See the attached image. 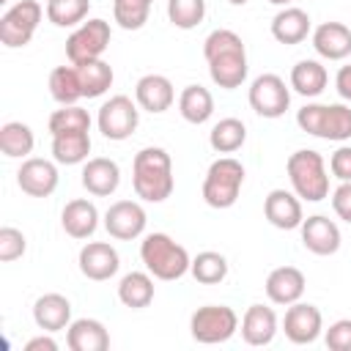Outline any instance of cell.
<instances>
[{
	"mask_svg": "<svg viewBox=\"0 0 351 351\" xmlns=\"http://www.w3.org/2000/svg\"><path fill=\"white\" fill-rule=\"evenodd\" d=\"M132 186L137 197L148 203H162L173 195L176 178H173V159L165 148L148 145L134 154L132 162Z\"/></svg>",
	"mask_w": 351,
	"mask_h": 351,
	"instance_id": "6da1fadb",
	"label": "cell"
},
{
	"mask_svg": "<svg viewBox=\"0 0 351 351\" xmlns=\"http://www.w3.org/2000/svg\"><path fill=\"white\" fill-rule=\"evenodd\" d=\"M140 258L156 280H181L192 266L189 252L167 233H148L140 244Z\"/></svg>",
	"mask_w": 351,
	"mask_h": 351,
	"instance_id": "7a4b0ae2",
	"label": "cell"
},
{
	"mask_svg": "<svg viewBox=\"0 0 351 351\" xmlns=\"http://www.w3.org/2000/svg\"><path fill=\"white\" fill-rule=\"evenodd\" d=\"M285 170H288L293 192L299 197H304L307 203H318L329 195V173H326V162L318 151H313V148L293 151L288 156Z\"/></svg>",
	"mask_w": 351,
	"mask_h": 351,
	"instance_id": "3957f363",
	"label": "cell"
},
{
	"mask_svg": "<svg viewBox=\"0 0 351 351\" xmlns=\"http://www.w3.org/2000/svg\"><path fill=\"white\" fill-rule=\"evenodd\" d=\"M244 184V165L233 156H219L211 162L206 181H203V200L211 208H230L239 200Z\"/></svg>",
	"mask_w": 351,
	"mask_h": 351,
	"instance_id": "277c9868",
	"label": "cell"
},
{
	"mask_svg": "<svg viewBox=\"0 0 351 351\" xmlns=\"http://www.w3.org/2000/svg\"><path fill=\"white\" fill-rule=\"evenodd\" d=\"M236 329H239V315L228 304H203L189 318V332L203 346L225 343L236 335Z\"/></svg>",
	"mask_w": 351,
	"mask_h": 351,
	"instance_id": "5b68a950",
	"label": "cell"
},
{
	"mask_svg": "<svg viewBox=\"0 0 351 351\" xmlns=\"http://www.w3.org/2000/svg\"><path fill=\"white\" fill-rule=\"evenodd\" d=\"M44 16V8L38 0H19L0 16V41L11 49L30 44L38 22Z\"/></svg>",
	"mask_w": 351,
	"mask_h": 351,
	"instance_id": "8992f818",
	"label": "cell"
},
{
	"mask_svg": "<svg viewBox=\"0 0 351 351\" xmlns=\"http://www.w3.org/2000/svg\"><path fill=\"white\" fill-rule=\"evenodd\" d=\"M96 123H99V132H101L107 140L121 143V140H126V137L134 134V129H137V123H140V110H137V104H134L129 96L118 93V96H110V99L99 107Z\"/></svg>",
	"mask_w": 351,
	"mask_h": 351,
	"instance_id": "52a82bcc",
	"label": "cell"
},
{
	"mask_svg": "<svg viewBox=\"0 0 351 351\" xmlns=\"http://www.w3.org/2000/svg\"><path fill=\"white\" fill-rule=\"evenodd\" d=\"M110 22L107 19H88L82 22L66 41V55L74 66H82L88 60H96L110 47Z\"/></svg>",
	"mask_w": 351,
	"mask_h": 351,
	"instance_id": "ba28073f",
	"label": "cell"
},
{
	"mask_svg": "<svg viewBox=\"0 0 351 351\" xmlns=\"http://www.w3.org/2000/svg\"><path fill=\"white\" fill-rule=\"evenodd\" d=\"M250 107L261 118H280L291 107V90L280 74H261L250 85Z\"/></svg>",
	"mask_w": 351,
	"mask_h": 351,
	"instance_id": "9c48e42d",
	"label": "cell"
},
{
	"mask_svg": "<svg viewBox=\"0 0 351 351\" xmlns=\"http://www.w3.org/2000/svg\"><path fill=\"white\" fill-rule=\"evenodd\" d=\"M145 222H148L145 208L137 200H115L104 211V228L118 241H132V239L143 236Z\"/></svg>",
	"mask_w": 351,
	"mask_h": 351,
	"instance_id": "30bf717a",
	"label": "cell"
},
{
	"mask_svg": "<svg viewBox=\"0 0 351 351\" xmlns=\"http://www.w3.org/2000/svg\"><path fill=\"white\" fill-rule=\"evenodd\" d=\"M324 329V315L315 304H304V302H293L288 304L285 310V318H282V332L291 343L296 346H310L318 340Z\"/></svg>",
	"mask_w": 351,
	"mask_h": 351,
	"instance_id": "8fae6325",
	"label": "cell"
},
{
	"mask_svg": "<svg viewBox=\"0 0 351 351\" xmlns=\"http://www.w3.org/2000/svg\"><path fill=\"white\" fill-rule=\"evenodd\" d=\"M16 184L30 197H49L58 189V167L49 159L30 156L16 170Z\"/></svg>",
	"mask_w": 351,
	"mask_h": 351,
	"instance_id": "7c38bea8",
	"label": "cell"
},
{
	"mask_svg": "<svg viewBox=\"0 0 351 351\" xmlns=\"http://www.w3.org/2000/svg\"><path fill=\"white\" fill-rule=\"evenodd\" d=\"M80 271L93 280V282H101V280H110L118 266H121V258H118V250L107 241H88L82 250H80Z\"/></svg>",
	"mask_w": 351,
	"mask_h": 351,
	"instance_id": "4fadbf2b",
	"label": "cell"
},
{
	"mask_svg": "<svg viewBox=\"0 0 351 351\" xmlns=\"http://www.w3.org/2000/svg\"><path fill=\"white\" fill-rule=\"evenodd\" d=\"M263 214L280 230H293V228H302V222H304L299 195H293L288 189H271L263 200Z\"/></svg>",
	"mask_w": 351,
	"mask_h": 351,
	"instance_id": "5bb4252c",
	"label": "cell"
},
{
	"mask_svg": "<svg viewBox=\"0 0 351 351\" xmlns=\"http://www.w3.org/2000/svg\"><path fill=\"white\" fill-rule=\"evenodd\" d=\"M302 244L313 255H335L340 250V228L329 217L313 214L302 222Z\"/></svg>",
	"mask_w": 351,
	"mask_h": 351,
	"instance_id": "9a60e30c",
	"label": "cell"
},
{
	"mask_svg": "<svg viewBox=\"0 0 351 351\" xmlns=\"http://www.w3.org/2000/svg\"><path fill=\"white\" fill-rule=\"evenodd\" d=\"M304 285H307V280L296 266H277L266 277V296L274 304H285L288 307V304L302 299Z\"/></svg>",
	"mask_w": 351,
	"mask_h": 351,
	"instance_id": "2e32d148",
	"label": "cell"
},
{
	"mask_svg": "<svg viewBox=\"0 0 351 351\" xmlns=\"http://www.w3.org/2000/svg\"><path fill=\"white\" fill-rule=\"evenodd\" d=\"M134 99L148 112H165V110L173 107L176 90H173V82L165 74H145L134 85Z\"/></svg>",
	"mask_w": 351,
	"mask_h": 351,
	"instance_id": "e0dca14e",
	"label": "cell"
},
{
	"mask_svg": "<svg viewBox=\"0 0 351 351\" xmlns=\"http://www.w3.org/2000/svg\"><path fill=\"white\" fill-rule=\"evenodd\" d=\"M121 184V167L115 159H107V156H93L85 162L82 167V186L96 195V197H107L118 189Z\"/></svg>",
	"mask_w": 351,
	"mask_h": 351,
	"instance_id": "ac0fdd59",
	"label": "cell"
},
{
	"mask_svg": "<svg viewBox=\"0 0 351 351\" xmlns=\"http://www.w3.org/2000/svg\"><path fill=\"white\" fill-rule=\"evenodd\" d=\"M33 321L41 332H60L71 324V302L63 293H44L33 304Z\"/></svg>",
	"mask_w": 351,
	"mask_h": 351,
	"instance_id": "d6986e66",
	"label": "cell"
},
{
	"mask_svg": "<svg viewBox=\"0 0 351 351\" xmlns=\"http://www.w3.org/2000/svg\"><path fill=\"white\" fill-rule=\"evenodd\" d=\"M60 225L71 239H90L96 233V228H99V211L85 197L69 200L63 206V211H60Z\"/></svg>",
	"mask_w": 351,
	"mask_h": 351,
	"instance_id": "ffe728a7",
	"label": "cell"
},
{
	"mask_svg": "<svg viewBox=\"0 0 351 351\" xmlns=\"http://www.w3.org/2000/svg\"><path fill=\"white\" fill-rule=\"evenodd\" d=\"M313 47L326 60H343L351 55V30L343 22H324L313 30Z\"/></svg>",
	"mask_w": 351,
	"mask_h": 351,
	"instance_id": "44dd1931",
	"label": "cell"
},
{
	"mask_svg": "<svg viewBox=\"0 0 351 351\" xmlns=\"http://www.w3.org/2000/svg\"><path fill=\"white\" fill-rule=\"evenodd\" d=\"M277 335V315L271 307L250 304L241 318V337L247 346H269Z\"/></svg>",
	"mask_w": 351,
	"mask_h": 351,
	"instance_id": "7402d4cb",
	"label": "cell"
},
{
	"mask_svg": "<svg viewBox=\"0 0 351 351\" xmlns=\"http://www.w3.org/2000/svg\"><path fill=\"white\" fill-rule=\"evenodd\" d=\"M66 343L71 351H107L110 348V335L101 321L96 318H77L69 324Z\"/></svg>",
	"mask_w": 351,
	"mask_h": 351,
	"instance_id": "603a6c76",
	"label": "cell"
},
{
	"mask_svg": "<svg viewBox=\"0 0 351 351\" xmlns=\"http://www.w3.org/2000/svg\"><path fill=\"white\" fill-rule=\"evenodd\" d=\"M310 33V14L296 5H285L271 19V36L280 44H302Z\"/></svg>",
	"mask_w": 351,
	"mask_h": 351,
	"instance_id": "cb8c5ba5",
	"label": "cell"
},
{
	"mask_svg": "<svg viewBox=\"0 0 351 351\" xmlns=\"http://www.w3.org/2000/svg\"><path fill=\"white\" fill-rule=\"evenodd\" d=\"M208 74H211V82L225 90L239 88L247 80V52H228V55L211 58Z\"/></svg>",
	"mask_w": 351,
	"mask_h": 351,
	"instance_id": "d4e9b609",
	"label": "cell"
},
{
	"mask_svg": "<svg viewBox=\"0 0 351 351\" xmlns=\"http://www.w3.org/2000/svg\"><path fill=\"white\" fill-rule=\"evenodd\" d=\"M178 112L189 123H206L214 115V96L203 85H186L178 96Z\"/></svg>",
	"mask_w": 351,
	"mask_h": 351,
	"instance_id": "484cf974",
	"label": "cell"
},
{
	"mask_svg": "<svg viewBox=\"0 0 351 351\" xmlns=\"http://www.w3.org/2000/svg\"><path fill=\"white\" fill-rule=\"evenodd\" d=\"M326 82H329V74H326V69H324L318 60H299V63L291 69V88H293L299 96L313 99V96L324 93Z\"/></svg>",
	"mask_w": 351,
	"mask_h": 351,
	"instance_id": "4316f807",
	"label": "cell"
},
{
	"mask_svg": "<svg viewBox=\"0 0 351 351\" xmlns=\"http://www.w3.org/2000/svg\"><path fill=\"white\" fill-rule=\"evenodd\" d=\"M118 299L132 307V310H143L154 302V280L145 271H129L121 277L118 282Z\"/></svg>",
	"mask_w": 351,
	"mask_h": 351,
	"instance_id": "83f0119b",
	"label": "cell"
},
{
	"mask_svg": "<svg viewBox=\"0 0 351 351\" xmlns=\"http://www.w3.org/2000/svg\"><path fill=\"white\" fill-rule=\"evenodd\" d=\"M49 93L58 104H77L82 96V82H80V69L71 66H55L49 71Z\"/></svg>",
	"mask_w": 351,
	"mask_h": 351,
	"instance_id": "f1b7e54d",
	"label": "cell"
},
{
	"mask_svg": "<svg viewBox=\"0 0 351 351\" xmlns=\"http://www.w3.org/2000/svg\"><path fill=\"white\" fill-rule=\"evenodd\" d=\"M90 154V134L88 132H69L52 137V159L58 165H80L88 162Z\"/></svg>",
	"mask_w": 351,
	"mask_h": 351,
	"instance_id": "f546056e",
	"label": "cell"
},
{
	"mask_svg": "<svg viewBox=\"0 0 351 351\" xmlns=\"http://www.w3.org/2000/svg\"><path fill=\"white\" fill-rule=\"evenodd\" d=\"M36 145L33 129L22 121H8L0 126V151L8 159H25Z\"/></svg>",
	"mask_w": 351,
	"mask_h": 351,
	"instance_id": "4dcf8cb0",
	"label": "cell"
},
{
	"mask_svg": "<svg viewBox=\"0 0 351 351\" xmlns=\"http://www.w3.org/2000/svg\"><path fill=\"white\" fill-rule=\"evenodd\" d=\"M77 69H80V82H82V96H85V99H99V96H104V93L110 90L112 80H115L112 66H110L107 60H101V58L88 60V63H82V66H77Z\"/></svg>",
	"mask_w": 351,
	"mask_h": 351,
	"instance_id": "1f68e13d",
	"label": "cell"
},
{
	"mask_svg": "<svg viewBox=\"0 0 351 351\" xmlns=\"http://www.w3.org/2000/svg\"><path fill=\"white\" fill-rule=\"evenodd\" d=\"M244 140H247V126L239 118H222L208 132V143L217 154H233L244 145Z\"/></svg>",
	"mask_w": 351,
	"mask_h": 351,
	"instance_id": "d6a6232c",
	"label": "cell"
},
{
	"mask_svg": "<svg viewBox=\"0 0 351 351\" xmlns=\"http://www.w3.org/2000/svg\"><path fill=\"white\" fill-rule=\"evenodd\" d=\"M192 277L203 285H217L228 277V261L222 252H214V250H206V252H197L192 258V266H189Z\"/></svg>",
	"mask_w": 351,
	"mask_h": 351,
	"instance_id": "836d02e7",
	"label": "cell"
},
{
	"mask_svg": "<svg viewBox=\"0 0 351 351\" xmlns=\"http://www.w3.org/2000/svg\"><path fill=\"white\" fill-rule=\"evenodd\" d=\"M49 134H69V132H90V115L88 110H82L80 104H60V110H55L49 115Z\"/></svg>",
	"mask_w": 351,
	"mask_h": 351,
	"instance_id": "e575fe53",
	"label": "cell"
},
{
	"mask_svg": "<svg viewBox=\"0 0 351 351\" xmlns=\"http://www.w3.org/2000/svg\"><path fill=\"white\" fill-rule=\"evenodd\" d=\"M321 140H351V107L348 104H326L324 107V123H321Z\"/></svg>",
	"mask_w": 351,
	"mask_h": 351,
	"instance_id": "d590c367",
	"label": "cell"
},
{
	"mask_svg": "<svg viewBox=\"0 0 351 351\" xmlns=\"http://www.w3.org/2000/svg\"><path fill=\"white\" fill-rule=\"evenodd\" d=\"M90 0H49L47 3V19L58 27H74L88 16Z\"/></svg>",
	"mask_w": 351,
	"mask_h": 351,
	"instance_id": "8d00e7d4",
	"label": "cell"
},
{
	"mask_svg": "<svg viewBox=\"0 0 351 351\" xmlns=\"http://www.w3.org/2000/svg\"><path fill=\"white\" fill-rule=\"evenodd\" d=\"M203 16H206V0H167V19L181 30L197 27Z\"/></svg>",
	"mask_w": 351,
	"mask_h": 351,
	"instance_id": "74e56055",
	"label": "cell"
},
{
	"mask_svg": "<svg viewBox=\"0 0 351 351\" xmlns=\"http://www.w3.org/2000/svg\"><path fill=\"white\" fill-rule=\"evenodd\" d=\"M154 0H112V16L123 30H140L148 22Z\"/></svg>",
	"mask_w": 351,
	"mask_h": 351,
	"instance_id": "f35d334b",
	"label": "cell"
},
{
	"mask_svg": "<svg viewBox=\"0 0 351 351\" xmlns=\"http://www.w3.org/2000/svg\"><path fill=\"white\" fill-rule=\"evenodd\" d=\"M228 52H247L241 36L233 33V30H228V27L211 30V33L206 36V41H203V55H206V60L219 58V55H228Z\"/></svg>",
	"mask_w": 351,
	"mask_h": 351,
	"instance_id": "ab89813d",
	"label": "cell"
},
{
	"mask_svg": "<svg viewBox=\"0 0 351 351\" xmlns=\"http://www.w3.org/2000/svg\"><path fill=\"white\" fill-rule=\"evenodd\" d=\"M25 250H27V239H25L22 230H16L11 225L0 228V261L3 263H11V261L22 258Z\"/></svg>",
	"mask_w": 351,
	"mask_h": 351,
	"instance_id": "60d3db41",
	"label": "cell"
},
{
	"mask_svg": "<svg viewBox=\"0 0 351 351\" xmlns=\"http://www.w3.org/2000/svg\"><path fill=\"white\" fill-rule=\"evenodd\" d=\"M324 107H326V104H318V101L304 104V107L296 112V123H299V129H302V132H307V134H313V137H321Z\"/></svg>",
	"mask_w": 351,
	"mask_h": 351,
	"instance_id": "b9f144b4",
	"label": "cell"
},
{
	"mask_svg": "<svg viewBox=\"0 0 351 351\" xmlns=\"http://www.w3.org/2000/svg\"><path fill=\"white\" fill-rule=\"evenodd\" d=\"M324 340H326V348H329V351H351V318L335 321V324L326 329Z\"/></svg>",
	"mask_w": 351,
	"mask_h": 351,
	"instance_id": "7bdbcfd3",
	"label": "cell"
},
{
	"mask_svg": "<svg viewBox=\"0 0 351 351\" xmlns=\"http://www.w3.org/2000/svg\"><path fill=\"white\" fill-rule=\"evenodd\" d=\"M332 208L343 222L351 225V181H340V186L332 192Z\"/></svg>",
	"mask_w": 351,
	"mask_h": 351,
	"instance_id": "ee69618b",
	"label": "cell"
},
{
	"mask_svg": "<svg viewBox=\"0 0 351 351\" xmlns=\"http://www.w3.org/2000/svg\"><path fill=\"white\" fill-rule=\"evenodd\" d=\"M329 170L335 178L340 181H351V145H340L332 159H329Z\"/></svg>",
	"mask_w": 351,
	"mask_h": 351,
	"instance_id": "f6af8a7d",
	"label": "cell"
},
{
	"mask_svg": "<svg viewBox=\"0 0 351 351\" xmlns=\"http://www.w3.org/2000/svg\"><path fill=\"white\" fill-rule=\"evenodd\" d=\"M335 88H337L340 99L351 101V66H340V71L335 77Z\"/></svg>",
	"mask_w": 351,
	"mask_h": 351,
	"instance_id": "bcb514c9",
	"label": "cell"
},
{
	"mask_svg": "<svg viewBox=\"0 0 351 351\" xmlns=\"http://www.w3.org/2000/svg\"><path fill=\"white\" fill-rule=\"evenodd\" d=\"M25 351H58V343L52 340V332H47V335H38V337L27 340Z\"/></svg>",
	"mask_w": 351,
	"mask_h": 351,
	"instance_id": "7dc6e473",
	"label": "cell"
},
{
	"mask_svg": "<svg viewBox=\"0 0 351 351\" xmlns=\"http://www.w3.org/2000/svg\"><path fill=\"white\" fill-rule=\"evenodd\" d=\"M269 3H274V5H288V3H293V0H269Z\"/></svg>",
	"mask_w": 351,
	"mask_h": 351,
	"instance_id": "c3c4849f",
	"label": "cell"
},
{
	"mask_svg": "<svg viewBox=\"0 0 351 351\" xmlns=\"http://www.w3.org/2000/svg\"><path fill=\"white\" fill-rule=\"evenodd\" d=\"M228 3H230V5H244L247 0H228Z\"/></svg>",
	"mask_w": 351,
	"mask_h": 351,
	"instance_id": "681fc988",
	"label": "cell"
},
{
	"mask_svg": "<svg viewBox=\"0 0 351 351\" xmlns=\"http://www.w3.org/2000/svg\"><path fill=\"white\" fill-rule=\"evenodd\" d=\"M0 3H8V0H0Z\"/></svg>",
	"mask_w": 351,
	"mask_h": 351,
	"instance_id": "f907efd6",
	"label": "cell"
},
{
	"mask_svg": "<svg viewBox=\"0 0 351 351\" xmlns=\"http://www.w3.org/2000/svg\"><path fill=\"white\" fill-rule=\"evenodd\" d=\"M47 3H49V0H47Z\"/></svg>",
	"mask_w": 351,
	"mask_h": 351,
	"instance_id": "816d5d0a",
	"label": "cell"
}]
</instances>
